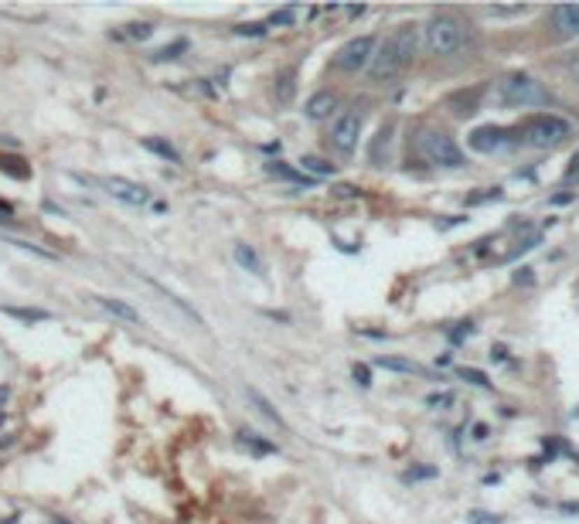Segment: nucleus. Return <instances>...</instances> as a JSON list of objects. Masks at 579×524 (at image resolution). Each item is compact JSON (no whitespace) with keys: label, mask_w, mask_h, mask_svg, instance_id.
Wrapping results in <instances>:
<instances>
[{"label":"nucleus","mask_w":579,"mask_h":524,"mask_svg":"<svg viewBox=\"0 0 579 524\" xmlns=\"http://www.w3.org/2000/svg\"><path fill=\"white\" fill-rule=\"evenodd\" d=\"M420 24H399L385 38V41H378L375 45V54H371L369 61V72L375 82H389L395 79L413 58L420 52Z\"/></svg>","instance_id":"obj_1"},{"label":"nucleus","mask_w":579,"mask_h":524,"mask_svg":"<svg viewBox=\"0 0 579 524\" xmlns=\"http://www.w3.org/2000/svg\"><path fill=\"white\" fill-rule=\"evenodd\" d=\"M420 41L429 54L450 58V54H457L464 48L467 27H464L460 17H453V14H436V17H429V21L420 27Z\"/></svg>","instance_id":"obj_2"},{"label":"nucleus","mask_w":579,"mask_h":524,"mask_svg":"<svg viewBox=\"0 0 579 524\" xmlns=\"http://www.w3.org/2000/svg\"><path fill=\"white\" fill-rule=\"evenodd\" d=\"M420 150L426 154L429 163H436V167H447V170H460L467 157H464V150L457 147V140L450 136V133H440V130H426L420 136Z\"/></svg>","instance_id":"obj_3"},{"label":"nucleus","mask_w":579,"mask_h":524,"mask_svg":"<svg viewBox=\"0 0 579 524\" xmlns=\"http://www.w3.org/2000/svg\"><path fill=\"white\" fill-rule=\"evenodd\" d=\"M569 133H573V126H569L562 116H549V112H542V116L528 119L525 143L538 147V150H552V147H559V143H562Z\"/></svg>","instance_id":"obj_4"},{"label":"nucleus","mask_w":579,"mask_h":524,"mask_svg":"<svg viewBox=\"0 0 579 524\" xmlns=\"http://www.w3.org/2000/svg\"><path fill=\"white\" fill-rule=\"evenodd\" d=\"M498 92H501V99H504L508 105H538V103H545V89H542L535 79L522 75V72H515V75L501 79Z\"/></svg>","instance_id":"obj_5"},{"label":"nucleus","mask_w":579,"mask_h":524,"mask_svg":"<svg viewBox=\"0 0 579 524\" xmlns=\"http://www.w3.org/2000/svg\"><path fill=\"white\" fill-rule=\"evenodd\" d=\"M362 126H365V116L358 112V109H348L341 112L334 123H331V147L338 150V154H355V147H358V136H362Z\"/></svg>","instance_id":"obj_6"},{"label":"nucleus","mask_w":579,"mask_h":524,"mask_svg":"<svg viewBox=\"0 0 579 524\" xmlns=\"http://www.w3.org/2000/svg\"><path fill=\"white\" fill-rule=\"evenodd\" d=\"M375 45H378V41H375L371 34H358V38H351L341 52H338L334 65H338L341 72H365L371 54H375Z\"/></svg>","instance_id":"obj_7"},{"label":"nucleus","mask_w":579,"mask_h":524,"mask_svg":"<svg viewBox=\"0 0 579 524\" xmlns=\"http://www.w3.org/2000/svg\"><path fill=\"white\" fill-rule=\"evenodd\" d=\"M103 187L113 194V198H116V201H123V205H130V208H140V205H147V201H150L147 187L127 181V177H106Z\"/></svg>","instance_id":"obj_8"},{"label":"nucleus","mask_w":579,"mask_h":524,"mask_svg":"<svg viewBox=\"0 0 579 524\" xmlns=\"http://www.w3.org/2000/svg\"><path fill=\"white\" fill-rule=\"evenodd\" d=\"M467 143H471V150L474 154H498L501 147H504V130L501 126H477L471 136H467Z\"/></svg>","instance_id":"obj_9"},{"label":"nucleus","mask_w":579,"mask_h":524,"mask_svg":"<svg viewBox=\"0 0 579 524\" xmlns=\"http://www.w3.org/2000/svg\"><path fill=\"white\" fill-rule=\"evenodd\" d=\"M552 27L562 38H579V3H559L552 7Z\"/></svg>","instance_id":"obj_10"},{"label":"nucleus","mask_w":579,"mask_h":524,"mask_svg":"<svg viewBox=\"0 0 579 524\" xmlns=\"http://www.w3.org/2000/svg\"><path fill=\"white\" fill-rule=\"evenodd\" d=\"M334 109H338V96L324 89V92H314V96L307 99V105H303V116H307V119H327Z\"/></svg>","instance_id":"obj_11"},{"label":"nucleus","mask_w":579,"mask_h":524,"mask_svg":"<svg viewBox=\"0 0 579 524\" xmlns=\"http://www.w3.org/2000/svg\"><path fill=\"white\" fill-rule=\"evenodd\" d=\"M140 276H143V272H140ZM143 279H147L150 286L157 289V293H160V296H164V300H167V303H171V307H174V310H181V314H185L187 320H191V323H198V327H208V323H205V316L198 314L194 307H187V303H185V300H181V296H178V293H171V289H167V286H160L157 279H150V276H143Z\"/></svg>","instance_id":"obj_12"},{"label":"nucleus","mask_w":579,"mask_h":524,"mask_svg":"<svg viewBox=\"0 0 579 524\" xmlns=\"http://www.w3.org/2000/svg\"><path fill=\"white\" fill-rule=\"evenodd\" d=\"M96 303L103 307L106 314L120 316V320H127V323H140V310L130 307L127 300H116V296H96Z\"/></svg>","instance_id":"obj_13"},{"label":"nucleus","mask_w":579,"mask_h":524,"mask_svg":"<svg viewBox=\"0 0 579 524\" xmlns=\"http://www.w3.org/2000/svg\"><path fill=\"white\" fill-rule=\"evenodd\" d=\"M232 256H236V262L245 269V272H252V276H266V265L263 259H259V252L252 249V245H245V242H238L236 249H232Z\"/></svg>","instance_id":"obj_14"},{"label":"nucleus","mask_w":579,"mask_h":524,"mask_svg":"<svg viewBox=\"0 0 579 524\" xmlns=\"http://www.w3.org/2000/svg\"><path fill=\"white\" fill-rule=\"evenodd\" d=\"M273 92H276V103H280V105L293 103V96H296V68H283V72L276 75Z\"/></svg>","instance_id":"obj_15"},{"label":"nucleus","mask_w":579,"mask_h":524,"mask_svg":"<svg viewBox=\"0 0 579 524\" xmlns=\"http://www.w3.org/2000/svg\"><path fill=\"white\" fill-rule=\"evenodd\" d=\"M245 395H249V402H252V405H256V409L263 412L266 419H269V422H276L280 429H287V419H283V416H280V412L273 409V402H269V398H266V395L259 392V388H245Z\"/></svg>","instance_id":"obj_16"},{"label":"nucleus","mask_w":579,"mask_h":524,"mask_svg":"<svg viewBox=\"0 0 579 524\" xmlns=\"http://www.w3.org/2000/svg\"><path fill=\"white\" fill-rule=\"evenodd\" d=\"M266 174H269V177H280V181H290V184H310V177H307V174L293 170V167L280 163V160H269V163H266Z\"/></svg>","instance_id":"obj_17"},{"label":"nucleus","mask_w":579,"mask_h":524,"mask_svg":"<svg viewBox=\"0 0 579 524\" xmlns=\"http://www.w3.org/2000/svg\"><path fill=\"white\" fill-rule=\"evenodd\" d=\"M375 365L385 367V371H399V374H420V371H422L416 361H409V358H392V354H382V358H375Z\"/></svg>","instance_id":"obj_18"},{"label":"nucleus","mask_w":579,"mask_h":524,"mask_svg":"<svg viewBox=\"0 0 579 524\" xmlns=\"http://www.w3.org/2000/svg\"><path fill=\"white\" fill-rule=\"evenodd\" d=\"M480 103V89H471V92H457L450 96V109H457V116H471Z\"/></svg>","instance_id":"obj_19"},{"label":"nucleus","mask_w":579,"mask_h":524,"mask_svg":"<svg viewBox=\"0 0 579 524\" xmlns=\"http://www.w3.org/2000/svg\"><path fill=\"white\" fill-rule=\"evenodd\" d=\"M300 174H310V181L314 177H334V163H327L320 157H300Z\"/></svg>","instance_id":"obj_20"},{"label":"nucleus","mask_w":579,"mask_h":524,"mask_svg":"<svg viewBox=\"0 0 579 524\" xmlns=\"http://www.w3.org/2000/svg\"><path fill=\"white\" fill-rule=\"evenodd\" d=\"M392 133L395 126L392 123H385L382 130H378V136H375V143H371V163H382V150H385V157H389V147H392Z\"/></svg>","instance_id":"obj_21"},{"label":"nucleus","mask_w":579,"mask_h":524,"mask_svg":"<svg viewBox=\"0 0 579 524\" xmlns=\"http://www.w3.org/2000/svg\"><path fill=\"white\" fill-rule=\"evenodd\" d=\"M143 147L154 150V154H160L164 160H171V163H181V154H178L171 143H164V140H154V136H150V140H143Z\"/></svg>","instance_id":"obj_22"},{"label":"nucleus","mask_w":579,"mask_h":524,"mask_svg":"<svg viewBox=\"0 0 579 524\" xmlns=\"http://www.w3.org/2000/svg\"><path fill=\"white\" fill-rule=\"evenodd\" d=\"M457 378H464L467 385H480V388H491L487 374H484V371H477V367H457Z\"/></svg>","instance_id":"obj_23"},{"label":"nucleus","mask_w":579,"mask_h":524,"mask_svg":"<svg viewBox=\"0 0 579 524\" xmlns=\"http://www.w3.org/2000/svg\"><path fill=\"white\" fill-rule=\"evenodd\" d=\"M181 52H187V41H174V45H164L160 52H154V61H174Z\"/></svg>","instance_id":"obj_24"},{"label":"nucleus","mask_w":579,"mask_h":524,"mask_svg":"<svg viewBox=\"0 0 579 524\" xmlns=\"http://www.w3.org/2000/svg\"><path fill=\"white\" fill-rule=\"evenodd\" d=\"M484 14H491V17H525V14H531V7H487Z\"/></svg>","instance_id":"obj_25"},{"label":"nucleus","mask_w":579,"mask_h":524,"mask_svg":"<svg viewBox=\"0 0 579 524\" xmlns=\"http://www.w3.org/2000/svg\"><path fill=\"white\" fill-rule=\"evenodd\" d=\"M453 405V392H433L426 395V409H450Z\"/></svg>","instance_id":"obj_26"},{"label":"nucleus","mask_w":579,"mask_h":524,"mask_svg":"<svg viewBox=\"0 0 579 524\" xmlns=\"http://www.w3.org/2000/svg\"><path fill=\"white\" fill-rule=\"evenodd\" d=\"M296 17H300V7H283V10H276L269 17V24H293Z\"/></svg>","instance_id":"obj_27"},{"label":"nucleus","mask_w":579,"mask_h":524,"mask_svg":"<svg viewBox=\"0 0 579 524\" xmlns=\"http://www.w3.org/2000/svg\"><path fill=\"white\" fill-rule=\"evenodd\" d=\"M7 314L17 316V320H48L45 310H17V307H7Z\"/></svg>","instance_id":"obj_28"},{"label":"nucleus","mask_w":579,"mask_h":524,"mask_svg":"<svg viewBox=\"0 0 579 524\" xmlns=\"http://www.w3.org/2000/svg\"><path fill=\"white\" fill-rule=\"evenodd\" d=\"M236 34H242V38H249V34H252V38H263V34H266V24H238Z\"/></svg>","instance_id":"obj_29"},{"label":"nucleus","mask_w":579,"mask_h":524,"mask_svg":"<svg viewBox=\"0 0 579 524\" xmlns=\"http://www.w3.org/2000/svg\"><path fill=\"white\" fill-rule=\"evenodd\" d=\"M471 524H504L501 518L487 514V511H471Z\"/></svg>","instance_id":"obj_30"},{"label":"nucleus","mask_w":579,"mask_h":524,"mask_svg":"<svg viewBox=\"0 0 579 524\" xmlns=\"http://www.w3.org/2000/svg\"><path fill=\"white\" fill-rule=\"evenodd\" d=\"M154 34V24H147V21H140V24H130V38H150Z\"/></svg>","instance_id":"obj_31"},{"label":"nucleus","mask_w":579,"mask_h":524,"mask_svg":"<svg viewBox=\"0 0 579 524\" xmlns=\"http://www.w3.org/2000/svg\"><path fill=\"white\" fill-rule=\"evenodd\" d=\"M422 476L429 480V476H436V470H433V467H416V470H406V480H422Z\"/></svg>","instance_id":"obj_32"},{"label":"nucleus","mask_w":579,"mask_h":524,"mask_svg":"<svg viewBox=\"0 0 579 524\" xmlns=\"http://www.w3.org/2000/svg\"><path fill=\"white\" fill-rule=\"evenodd\" d=\"M355 381H358L362 388H369L371 385V374H369V367L365 365H355Z\"/></svg>","instance_id":"obj_33"},{"label":"nucleus","mask_w":579,"mask_h":524,"mask_svg":"<svg viewBox=\"0 0 579 524\" xmlns=\"http://www.w3.org/2000/svg\"><path fill=\"white\" fill-rule=\"evenodd\" d=\"M515 283H518V286H528V283H535V272H531V269H518V272H515Z\"/></svg>","instance_id":"obj_34"},{"label":"nucleus","mask_w":579,"mask_h":524,"mask_svg":"<svg viewBox=\"0 0 579 524\" xmlns=\"http://www.w3.org/2000/svg\"><path fill=\"white\" fill-rule=\"evenodd\" d=\"M566 72H569V79L579 85V54H573V58L566 61Z\"/></svg>","instance_id":"obj_35"},{"label":"nucleus","mask_w":579,"mask_h":524,"mask_svg":"<svg viewBox=\"0 0 579 524\" xmlns=\"http://www.w3.org/2000/svg\"><path fill=\"white\" fill-rule=\"evenodd\" d=\"M474 439H487V425H484V422L474 425Z\"/></svg>","instance_id":"obj_36"},{"label":"nucleus","mask_w":579,"mask_h":524,"mask_svg":"<svg viewBox=\"0 0 579 524\" xmlns=\"http://www.w3.org/2000/svg\"><path fill=\"white\" fill-rule=\"evenodd\" d=\"M566 201H573V194H555L552 205H566Z\"/></svg>","instance_id":"obj_37"},{"label":"nucleus","mask_w":579,"mask_h":524,"mask_svg":"<svg viewBox=\"0 0 579 524\" xmlns=\"http://www.w3.org/2000/svg\"><path fill=\"white\" fill-rule=\"evenodd\" d=\"M569 174H579V154L573 157V163H569Z\"/></svg>","instance_id":"obj_38"},{"label":"nucleus","mask_w":579,"mask_h":524,"mask_svg":"<svg viewBox=\"0 0 579 524\" xmlns=\"http://www.w3.org/2000/svg\"><path fill=\"white\" fill-rule=\"evenodd\" d=\"M58 524H65V521H58Z\"/></svg>","instance_id":"obj_39"}]
</instances>
